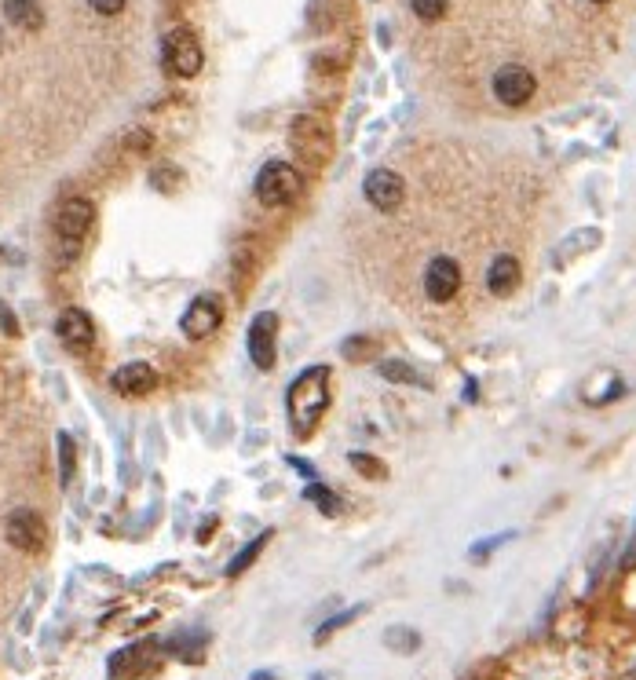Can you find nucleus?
Listing matches in <instances>:
<instances>
[{
	"label": "nucleus",
	"mask_w": 636,
	"mask_h": 680,
	"mask_svg": "<svg viewBox=\"0 0 636 680\" xmlns=\"http://www.w3.org/2000/svg\"><path fill=\"white\" fill-rule=\"evenodd\" d=\"M329 406V366H311L289 384L286 395V410H289V425L300 439H308L318 428L322 414Z\"/></svg>",
	"instance_id": "obj_1"
},
{
	"label": "nucleus",
	"mask_w": 636,
	"mask_h": 680,
	"mask_svg": "<svg viewBox=\"0 0 636 680\" xmlns=\"http://www.w3.org/2000/svg\"><path fill=\"white\" fill-rule=\"evenodd\" d=\"M300 194H304V176L293 165H286V161H267L260 176H256V198L267 209L297 202Z\"/></svg>",
	"instance_id": "obj_2"
},
{
	"label": "nucleus",
	"mask_w": 636,
	"mask_h": 680,
	"mask_svg": "<svg viewBox=\"0 0 636 680\" xmlns=\"http://www.w3.org/2000/svg\"><path fill=\"white\" fill-rule=\"evenodd\" d=\"M165 70L176 77H194L202 70V44L191 30H172L165 37Z\"/></svg>",
	"instance_id": "obj_3"
},
{
	"label": "nucleus",
	"mask_w": 636,
	"mask_h": 680,
	"mask_svg": "<svg viewBox=\"0 0 636 680\" xmlns=\"http://www.w3.org/2000/svg\"><path fill=\"white\" fill-rule=\"evenodd\" d=\"M92 224H96V209H92L88 198H66V202L59 205V213H55V234H59L66 245L85 242Z\"/></svg>",
	"instance_id": "obj_4"
},
{
	"label": "nucleus",
	"mask_w": 636,
	"mask_h": 680,
	"mask_svg": "<svg viewBox=\"0 0 636 680\" xmlns=\"http://www.w3.org/2000/svg\"><path fill=\"white\" fill-rule=\"evenodd\" d=\"M249 359H253L256 370H275V359H278V315L275 311H260L249 326Z\"/></svg>",
	"instance_id": "obj_5"
},
{
	"label": "nucleus",
	"mask_w": 636,
	"mask_h": 680,
	"mask_svg": "<svg viewBox=\"0 0 636 680\" xmlns=\"http://www.w3.org/2000/svg\"><path fill=\"white\" fill-rule=\"evenodd\" d=\"M362 194H366V202H370L373 209L395 213L406 198V183L403 176L392 169H373L370 176H366V183H362Z\"/></svg>",
	"instance_id": "obj_6"
},
{
	"label": "nucleus",
	"mask_w": 636,
	"mask_h": 680,
	"mask_svg": "<svg viewBox=\"0 0 636 680\" xmlns=\"http://www.w3.org/2000/svg\"><path fill=\"white\" fill-rule=\"evenodd\" d=\"M220 322H223V304H220V297H212V293H205V297H194V300H191V308L183 311L180 330H183V337L202 340V337H212V333L220 330Z\"/></svg>",
	"instance_id": "obj_7"
},
{
	"label": "nucleus",
	"mask_w": 636,
	"mask_h": 680,
	"mask_svg": "<svg viewBox=\"0 0 636 680\" xmlns=\"http://www.w3.org/2000/svg\"><path fill=\"white\" fill-rule=\"evenodd\" d=\"M534 88H538V81H534V74H530L527 66L509 63L494 74V96H498V103H505V107H523V103H530Z\"/></svg>",
	"instance_id": "obj_8"
},
{
	"label": "nucleus",
	"mask_w": 636,
	"mask_h": 680,
	"mask_svg": "<svg viewBox=\"0 0 636 680\" xmlns=\"http://www.w3.org/2000/svg\"><path fill=\"white\" fill-rule=\"evenodd\" d=\"M457 289H461V267L450 256H435L428 271H424V293H428V300L450 304L457 297Z\"/></svg>",
	"instance_id": "obj_9"
},
{
	"label": "nucleus",
	"mask_w": 636,
	"mask_h": 680,
	"mask_svg": "<svg viewBox=\"0 0 636 680\" xmlns=\"http://www.w3.org/2000/svg\"><path fill=\"white\" fill-rule=\"evenodd\" d=\"M8 542L15 545V549H22V553H41L44 549V538H48V531H44V520L37 516L33 509H15L8 516Z\"/></svg>",
	"instance_id": "obj_10"
},
{
	"label": "nucleus",
	"mask_w": 636,
	"mask_h": 680,
	"mask_svg": "<svg viewBox=\"0 0 636 680\" xmlns=\"http://www.w3.org/2000/svg\"><path fill=\"white\" fill-rule=\"evenodd\" d=\"M114 392L128 395V399H139V395H150L158 388V370L150 362H125L121 370L114 373Z\"/></svg>",
	"instance_id": "obj_11"
},
{
	"label": "nucleus",
	"mask_w": 636,
	"mask_h": 680,
	"mask_svg": "<svg viewBox=\"0 0 636 680\" xmlns=\"http://www.w3.org/2000/svg\"><path fill=\"white\" fill-rule=\"evenodd\" d=\"M55 333H59V340H63L66 348L74 351H88L92 340H96V326L88 319V311L81 308H66L63 315H59V322H55Z\"/></svg>",
	"instance_id": "obj_12"
},
{
	"label": "nucleus",
	"mask_w": 636,
	"mask_h": 680,
	"mask_svg": "<svg viewBox=\"0 0 636 680\" xmlns=\"http://www.w3.org/2000/svg\"><path fill=\"white\" fill-rule=\"evenodd\" d=\"M520 286V260L516 256H498L487 271V289L494 297H509Z\"/></svg>",
	"instance_id": "obj_13"
},
{
	"label": "nucleus",
	"mask_w": 636,
	"mask_h": 680,
	"mask_svg": "<svg viewBox=\"0 0 636 680\" xmlns=\"http://www.w3.org/2000/svg\"><path fill=\"white\" fill-rule=\"evenodd\" d=\"M4 15H8V22L19 26V30H37L44 22V11L37 0H4Z\"/></svg>",
	"instance_id": "obj_14"
},
{
	"label": "nucleus",
	"mask_w": 636,
	"mask_h": 680,
	"mask_svg": "<svg viewBox=\"0 0 636 680\" xmlns=\"http://www.w3.org/2000/svg\"><path fill=\"white\" fill-rule=\"evenodd\" d=\"M267 542H271V531L256 534L253 542L245 545L242 553H238V556H234V560H231V564H227V578H238V574H245V571H249V567L256 564V556L264 553V545H267Z\"/></svg>",
	"instance_id": "obj_15"
},
{
	"label": "nucleus",
	"mask_w": 636,
	"mask_h": 680,
	"mask_svg": "<svg viewBox=\"0 0 636 680\" xmlns=\"http://www.w3.org/2000/svg\"><path fill=\"white\" fill-rule=\"evenodd\" d=\"M304 498L315 501L318 509H322V516H337V512H340V501L333 498V494H329V490L322 487V483H311V487L304 490Z\"/></svg>",
	"instance_id": "obj_16"
},
{
	"label": "nucleus",
	"mask_w": 636,
	"mask_h": 680,
	"mask_svg": "<svg viewBox=\"0 0 636 680\" xmlns=\"http://www.w3.org/2000/svg\"><path fill=\"white\" fill-rule=\"evenodd\" d=\"M359 615H362V604H355V607H348V611H340V615H333L329 622H322V626H318V640H329L333 633H337V629H344L348 622H355Z\"/></svg>",
	"instance_id": "obj_17"
},
{
	"label": "nucleus",
	"mask_w": 636,
	"mask_h": 680,
	"mask_svg": "<svg viewBox=\"0 0 636 680\" xmlns=\"http://www.w3.org/2000/svg\"><path fill=\"white\" fill-rule=\"evenodd\" d=\"M410 8H414V15L417 19H424V22H439V19H446V0H410Z\"/></svg>",
	"instance_id": "obj_18"
},
{
	"label": "nucleus",
	"mask_w": 636,
	"mask_h": 680,
	"mask_svg": "<svg viewBox=\"0 0 636 680\" xmlns=\"http://www.w3.org/2000/svg\"><path fill=\"white\" fill-rule=\"evenodd\" d=\"M388 648H399V651H414L417 644H421V637H417L414 629H388Z\"/></svg>",
	"instance_id": "obj_19"
},
{
	"label": "nucleus",
	"mask_w": 636,
	"mask_h": 680,
	"mask_svg": "<svg viewBox=\"0 0 636 680\" xmlns=\"http://www.w3.org/2000/svg\"><path fill=\"white\" fill-rule=\"evenodd\" d=\"M381 373L388 377V381H410V384H424L417 373H410V366L406 362H384L381 366Z\"/></svg>",
	"instance_id": "obj_20"
},
{
	"label": "nucleus",
	"mask_w": 636,
	"mask_h": 680,
	"mask_svg": "<svg viewBox=\"0 0 636 680\" xmlns=\"http://www.w3.org/2000/svg\"><path fill=\"white\" fill-rule=\"evenodd\" d=\"M59 454H63V472H59V479L70 483V476H74V439L59 436Z\"/></svg>",
	"instance_id": "obj_21"
},
{
	"label": "nucleus",
	"mask_w": 636,
	"mask_h": 680,
	"mask_svg": "<svg viewBox=\"0 0 636 680\" xmlns=\"http://www.w3.org/2000/svg\"><path fill=\"white\" fill-rule=\"evenodd\" d=\"M351 465L359 468L362 476H373V479H381V476H384V468L377 465V461H373L370 454H351Z\"/></svg>",
	"instance_id": "obj_22"
},
{
	"label": "nucleus",
	"mask_w": 636,
	"mask_h": 680,
	"mask_svg": "<svg viewBox=\"0 0 636 680\" xmlns=\"http://www.w3.org/2000/svg\"><path fill=\"white\" fill-rule=\"evenodd\" d=\"M88 4H92L99 15H117V11L125 8V0H88Z\"/></svg>",
	"instance_id": "obj_23"
},
{
	"label": "nucleus",
	"mask_w": 636,
	"mask_h": 680,
	"mask_svg": "<svg viewBox=\"0 0 636 680\" xmlns=\"http://www.w3.org/2000/svg\"><path fill=\"white\" fill-rule=\"evenodd\" d=\"M249 680H275V673H267V670H260V673H253Z\"/></svg>",
	"instance_id": "obj_24"
},
{
	"label": "nucleus",
	"mask_w": 636,
	"mask_h": 680,
	"mask_svg": "<svg viewBox=\"0 0 636 680\" xmlns=\"http://www.w3.org/2000/svg\"><path fill=\"white\" fill-rule=\"evenodd\" d=\"M311 680H326V677H311Z\"/></svg>",
	"instance_id": "obj_25"
},
{
	"label": "nucleus",
	"mask_w": 636,
	"mask_h": 680,
	"mask_svg": "<svg viewBox=\"0 0 636 680\" xmlns=\"http://www.w3.org/2000/svg\"><path fill=\"white\" fill-rule=\"evenodd\" d=\"M596 4H607V0H596Z\"/></svg>",
	"instance_id": "obj_26"
}]
</instances>
